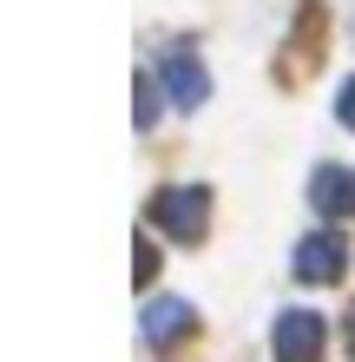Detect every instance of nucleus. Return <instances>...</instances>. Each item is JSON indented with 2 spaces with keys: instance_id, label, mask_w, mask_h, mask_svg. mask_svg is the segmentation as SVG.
Masks as SVG:
<instances>
[{
  "instance_id": "6",
  "label": "nucleus",
  "mask_w": 355,
  "mask_h": 362,
  "mask_svg": "<svg viewBox=\"0 0 355 362\" xmlns=\"http://www.w3.org/2000/svg\"><path fill=\"white\" fill-rule=\"evenodd\" d=\"M191 323H198V316H191V303H184V296H152V303H145V316H138L145 343H178Z\"/></svg>"
},
{
  "instance_id": "4",
  "label": "nucleus",
  "mask_w": 355,
  "mask_h": 362,
  "mask_svg": "<svg viewBox=\"0 0 355 362\" xmlns=\"http://www.w3.org/2000/svg\"><path fill=\"white\" fill-rule=\"evenodd\" d=\"M158 73H164V93H172L178 105H204V93H211V73H204V59H198V53H184V47H178V53H164V66H158Z\"/></svg>"
},
{
  "instance_id": "8",
  "label": "nucleus",
  "mask_w": 355,
  "mask_h": 362,
  "mask_svg": "<svg viewBox=\"0 0 355 362\" xmlns=\"http://www.w3.org/2000/svg\"><path fill=\"white\" fill-rule=\"evenodd\" d=\"M138 257H132V284H152V270H158V250L152 244H132Z\"/></svg>"
},
{
  "instance_id": "7",
  "label": "nucleus",
  "mask_w": 355,
  "mask_h": 362,
  "mask_svg": "<svg viewBox=\"0 0 355 362\" xmlns=\"http://www.w3.org/2000/svg\"><path fill=\"white\" fill-rule=\"evenodd\" d=\"M132 112L138 125H158V79H132Z\"/></svg>"
},
{
  "instance_id": "1",
  "label": "nucleus",
  "mask_w": 355,
  "mask_h": 362,
  "mask_svg": "<svg viewBox=\"0 0 355 362\" xmlns=\"http://www.w3.org/2000/svg\"><path fill=\"white\" fill-rule=\"evenodd\" d=\"M289 270H296V284H336V276L349 270L342 230H309V238L296 244V257H289Z\"/></svg>"
},
{
  "instance_id": "2",
  "label": "nucleus",
  "mask_w": 355,
  "mask_h": 362,
  "mask_svg": "<svg viewBox=\"0 0 355 362\" xmlns=\"http://www.w3.org/2000/svg\"><path fill=\"white\" fill-rule=\"evenodd\" d=\"M270 343H277V362H323L329 329H323L316 310H283L277 329H270Z\"/></svg>"
},
{
  "instance_id": "9",
  "label": "nucleus",
  "mask_w": 355,
  "mask_h": 362,
  "mask_svg": "<svg viewBox=\"0 0 355 362\" xmlns=\"http://www.w3.org/2000/svg\"><path fill=\"white\" fill-rule=\"evenodd\" d=\"M336 119L355 132V79H342V93H336Z\"/></svg>"
},
{
  "instance_id": "3",
  "label": "nucleus",
  "mask_w": 355,
  "mask_h": 362,
  "mask_svg": "<svg viewBox=\"0 0 355 362\" xmlns=\"http://www.w3.org/2000/svg\"><path fill=\"white\" fill-rule=\"evenodd\" d=\"M152 218L172 230V238H204V224H211V191H158L152 198Z\"/></svg>"
},
{
  "instance_id": "5",
  "label": "nucleus",
  "mask_w": 355,
  "mask_h": 362,
  "mask_svg": "<svg viewBox=\"0 0 355 362\" xmlns=\"http://www.w3.org/2000/svg\"><path fill=\"white\" fill-rule=\"evenodd\" d=\"M309 204H316L323 218H349L355 211V165H323V172L309 178Z\"/></svg>"
}]
</instances>
